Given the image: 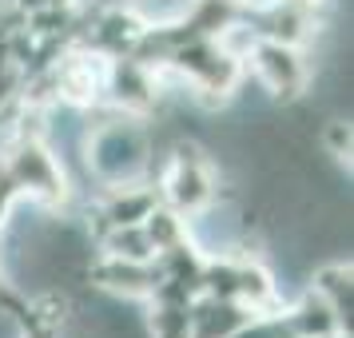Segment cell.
Returning a JSON list of instances; mask_svg holds the SVG:
<instances>
[{
    "label": "cell",
    "instance_id": "cell-1",
    "mask_svg": "<svg viewBox=\"0 0 354 338\" xmlns=\"http://www.w3.org/2000/svg\"><path fill=\"white\" fill-rule=\"evenodd\" d=\"M4 171L12 176L20 199H32L40 207H64L72 187H68L64 163L56 160V151L48 147L44 131H28L20 128L17 140L8 144V156H4Z\"/></svg>",
    "mask_w": 354,
    "mask_h": 338
},
{
    "label": "cell",
    "instance_id": "cell-2",
    "mask_svg": "<svg viewBox=\"0 0 354 338\" xmlns=\"http://www.w3.org/2000/svg\"><path fill=\"white\" fill-rule=\"evenodd\" d=\"M215 195H219V179H215L211 160L199 151V147L179 144L176 156H171L167 167H163L160 203H167L171 211L187 215V219H195V215H203V211L215 203Z\"/></svg>",
    "mask_w": 354,
    "mask_h": 338
},
{
    "label": "cell",
    "instance_id": "cell-3",
    "mask_svg": "<svg viewBox=\"0 0 354 338\" xmlns=\"http://www.w3.org/2000/svg\"><path fill=\"white\" fill-rule=\"evenodd\" d=\"M144 156H147V144L131 120L100 124L88 135V167H92V176L104 179V187L136 179L140 167H144Z\"/></svg>",
    "mask_w": 354,
    "mask_h": 338
},
{
    "label": "cell",
    "instance_id": "cell-4",
    "mask_svg": "<svg viewBox=\"0 0 354 338\" xmlns=\"http://www.w3.org/2000/svg\"><path fill=\"white\" fill-rule=\"evenodd\" d=\"M243 68L255 72V80L279 100H295L306 88V60L295 44H283V40H263L259 36L255 48L247 52Z\"/></svg>",
    "mask_w": 354,
    "mask_h": 338
},
{
    "label": "cell",
    "instance_id": "cell-5",
    "mask_svg": "<svg viewBox=\"0 0 354 338\" xmlns=\"http://www.w3.org/2000/svg\"><path fill=\"white\" fill-rule=\"evenodd\" d=\"M92 279L96 287H104L108 294H120V299H136V303H151L163 287V271L156 259H115L104 255L92 267Z\"/></svg>",
    "mask_w": 354,
    "mask_h": 338
},
{
    "label": "cell",
    "instance_id": "cell-6",
    "mask_svg": "<svg viewBox=\"0 0 354 338\" xmlns=\"http://www.w3.org/2000/svg\"><path fill=\"white\" fill-rule=\"evenodd\" d=\"M283 319H287L295 338H326V335H338V330H342L338 314L326 306L322 294H315V290H306L290 310H283Z\"/></svg>",
    "mask_w": 354,
    "mask_h": 338
},
{
    "label": "cell",
    "instance_id": "cell-7",
    "mask_svg": "<svg viewBox=\"0 0 354 338\" xmlns=\"http://www.w3.org/2000/svg\"><path fill=\"white\" fill-rule=\"evenodd\" d=\"M140 227H144V235H147V243H151L156 255H163V251H171V247L192 239V219L179 215V211H171L167 203H156Z\"/></svg>",
    "mask_w": 354,
    "mask_h": 338
},
{
    "label": "cell",
    "instance_id": "cell-8",
    "mask_svg": "<svg viewBox=\"0 0 354 338\" xmlns=\"http://www.w3.org/2000/svg\"><path fill=\"white\" fill-rule=\"evenodd\" d=\"M315 294L326 299V306L338 314L342 330L351 326V263H326L315 271Z\"/></svg>",
    "mask_w": 354,
    "mask_h": 338
},
{
    "label": "cell",
    "instance_id": "cell-9",
    "mask_svg": "<svg viewBox=\"0 0 354 338\" xmlns=\"http://www.w3.org/2000/svg\"><path fill=\"white\" fill-rule=\"evenodd\" d=\"M326 151H330L335 160H351V124H346V120H335V124L326 128Z\"/></svg>",
    "mask_w": 354,
    "mask_h": 338
},
{
    "label": "cell",
    "instance_id": "cell-10",
    "mask_svg": "<svg viewBox=\"0 0 354 338\" xmlns=\"http://www.w3.org/2000/svg\"><path fill=\"white\" fill-rule=\"evenodd\" d=\"M4 287H8V283H4V274H0V290H4Z\"/></svg>",
    "mask_w": 354,
    "mask_h": 338
}]
</instances>
